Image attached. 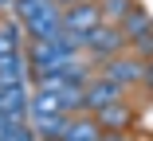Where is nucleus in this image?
Returning a JSON list of instances; mask_svg holds the SVG:
<instances>
[{"label":"nucleus","instance_id":"5","mask_svg":"<svg viewBox=\"0 0 153 141\" xmlns=\"http://www.w3.org/2000/svg\"><path fill=\"white\" fill-rule=\"evenodd\" d=\"M94 24H102V8H98V0H82V4L63 8V32H71V35H86Z\"/></svg>","mask_w":153,"mask_h":141},{"label":"nucleus","instance_id":"12","mask_svg":"<svg viewBox=\"0 0 153 141\" xmlns=\"http://www.w3.org/2000/svg\"><path fill=\"white\" fill-rule=\"evenodd\" d=\"M20 47V27L16 24H0V55Z\"/></svg>","mask_w":153,"mask_h":141},{"label":"nucleus","instance_id":"15","mask_svg":"<svg viewBox=\"0 0 153 141\" xmlns=\"http://www.w3.org/2000/svg\"><path fill=\"white\" fill-rule=\"evenodd\" d=\"M141 82H145L149 94H153V59H145V75H141Z\"/></svg>","mask_w":153,"mask_h":141},{"label":"nucleus","instance_id":"1","mask_svg":"<svg viewBox=\"0 0 153 141\" xmlns=\"http://www.w3.org/2000/svg\"><path fill=\"white\" fill-rule=\"evenodd\" d=\"M82 47H86L90 55H98V59H110V55H118L122 47H126V35H122L118 24L102 20V24H94V27L82 35Z\"/></svg>","mask_w":153,"mask_h":141},{"label":"nucleus","instance_id":"10","mask_svg":"<svg viewBox=\"0 0 153 141\" xmlns=\"http://www.w3.org/2000/svg\"><path fill=\"white\" fill-rule=\"evenodd\" d=\"M0 78H24V59H20V47L0 55Z\"/></svg>","mask_w":153,"mask_h":141},{"label":"nucleus","instance_id":"11","mask_svg":"<svg viewBox=\"0 0 153 141\" xmlns=\"http://www.w3.org/2000/svg\"><path fill=\"white\" fill-rule=\"evenodd\" d=\"M98 8H102V20H110V24H118L122 16H126V12L134 8V0H102Z\"/></svg>","mask_w":153,"mask_h":141},{"label":"nucleus","instance_id":"14","mask_svg":"<svg viewBox=\"0 0 153 141\" xmlns=\"http://www.w3.org/2000/svg\"><path fill=\"white\" fill-rule=\"evenodd\" d=\"M98 141H134V137H130V129H122V133H102Z\"/></svg>","mask_w":153,"mask_h":141},{"label":"nucleus","instance_id":"4","mask_svg":"<svg viewBox=\"0 0 153 141\" xmlns=\"http://www.w3.org/2000/svg\"><path fill=\"white\" fill-rule=\"evenodd\" d=\"M106 78H114L118 86H134V82H141V75H145V59L141 55H110L106 59V71H102Z\"/></svg>","mask_w":153,"mask_h":141},{"label":"nucleus","instance_id":"16","mask_svg":"<svg viewBox=\"0 0 153 141\" xmlns=\"http://www.w3.org/2000/svg\"><path fill=\"white\" fill-rule=\"evenodd\" d=\"M55 8H71V4H82V0H51Z\"/></svg>","mask_w":153,"mask_h":141},{"label":"nucleus","instance_id":"2","mask_svg":"<svg viewBox=\"0 0 153 141\" xmlns=\"http://www.w3.org/2000/svg\"><path fill=\"white\" fill-rule=\"evenodd\" d=\"M94 122H98V129H102V133H122V129H134L137 110H134L130 102L114 98V102H106L102 110H94Z\"/></svg>","mask_w":153,"mask_h":141},{"label":"nucleus","instance_id":"8","mask_svg":"<svg viewBox=\"0 0 153 141\" xmlns=\"http://www.w3.org/2000/svg\"><path fill=\"white\" fill-rule=\"evenodd\" d=\"M118 27H122V35H126V43H130V39H137V35L153 32V20H149V12H145V8H137V4H134L126 16L118 20Z\"/></svg>","mask_w":153,"mask_h":141},{"label":"nucleus","instance_id":"3","mask_svg":"<svg viewBox=\"0 0 153 141\" xmlns=\"http://www.w3.org/2000/svg\"><path fill=\"white\" fill-rule=\"evenodd\" d=\"M126 94V86H118L114 78H86L82 82V110L86 114H94V110H102L106 102H114V98H122Z\"/></svg>","mask_w":153,"mask_h":141},{"label":"nucleus","instance_id":"6","mask_svg":"<svg viewBox=\"0 0 153 141\" xmlns=\"http://www.w3.org/2000/svg\"><path fill=\"white\" fill-rule=\"evenodd\" d=\"M98 137H102V129H98V122L90 118V114H79V118H67L63 133H59V141H98Z\"/></svg>","mask_w":153,"mask_h":141},{"label":"nucleus","instance_id":"9","mask_svg":"<svg viewBox=\"0 0 153 141\" xmlns=\"http://www.w3.org/2000/svg\"><path fill=\"white\" fill-rule=\"evenodd\" d=\"M32 125H36V133H39V137L59 141V133H63V125H67V114H36V118H32Z\"/></svg>","mask_w":153,"mask_h":141},{"label":"nucleus","instance_id":"7","mask_svg":"<svg viewBox=\"0 0 153 141\" xmlns=\"http://www.w3.org/2000/svg\"><path fill=\"white\" fill-rule=\"evenodd\" d=\"M0 110H4V114H16V118L27 110V94L20 86V78H0Z\"/></svg>","mask_w":153,"mask_h":141},{"label":"nucleus","instance_id":"13","mask_svg":"<svg viewBox=\"0 0 153 141\" xmlns=\"http://www.w3.org/2000/svg\"><path fill=\"white\" fill-rule=\"evenodd\" d=\"M130 43H134V55L153 59V32H145V35H137V39H130Z\"/></svg>","mask_w":153,"mask_h":141}]
</instances>
